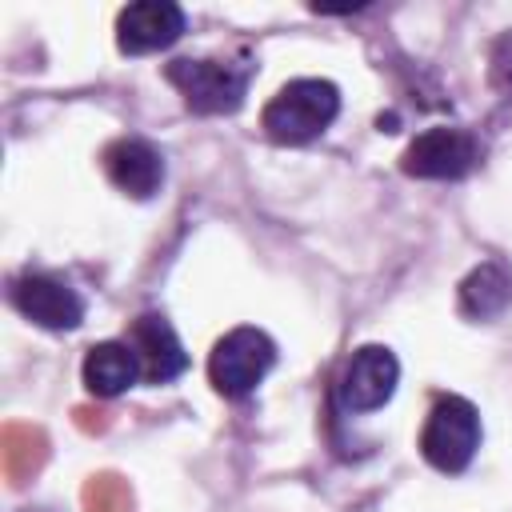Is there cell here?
Returning a JSON list of instances; mask_svg holds the SVG:
<instances>
[{
  "label": "cell",
  "mask_w": 512,
  "mask_h": 512,
  "mask_svg": "<svg viewBox=\"0 0 512 512\" xmlns=\"http://www.w3.org/2000/svg\"><path fill=\"white\" fill-rule=\"evenodd\" d=\"M340 112V88L332 80L320 76H304V80H288L260 112V128L268 140L276 144H308L320 132H328V124Z\"/></svg>",
  "instance_id": "1"
},
{
  "label": "cell",
  "mask_w": 512,
  "mask_h": 512,
  "mask_svg": "<svg viewBox=\"0 0 512 512\" xmlns=\"http://www.w3.org/2000/svg\"><path fill=\"white\" fill-rule=\"evenodd\" d=\"M276 364V344L268 332L260 328H232L216 340L212 356H208V376H212V388L228 400H240L248 396Z\"/></svg>",
  "instance_id": "2"
},
{
  "label": "cell",
  "mask_w": 512,
  "mask_h": 512,
  "mask_svg": "<svg viewBox=\"0 0 512 512\" xmlns=\"http://www.w3.org/2000/svg\"><path fill=\"white\" fill-rule=\"evenodd\" d=\"M480 448V412L464 396H440L424 420L420 452L440 472H464Z\"/></svg>",
  "instance_id": "3"
},
{
  "label": "cell",
  "mask_w": 512,
  "mask_h": 512,
  "mask_svg": "<svg viewBox=\"0 0 512 512\" xmlns=\"http://www.w3.org/2000/svg\"><path fill=\"white\" fill-rule=\"evenodd\" d=\"M164 76L184 96V104L204 116L236 112L248 96V68H236L228 60H172Z\"/></svg>",
  "instance_id": "4"
},
{
  "label": "cell",
  "mask_w": 512,
  "mask_h": 512,
  "mask_svg": "<svg viewBox=\"0 0 512 512\" xmlns=\"http://www.w3.org/2000/svg\"><path fill=\"white\" fill-rule=\"evenodd\" d=\"M476 160H480V144H476L472 132H464V128H428L404 148L400 168L416 180H460L464 172H472Z\"/></svg>",
  "instance_id": "5"
},
{
  "label": "cell",
  "mask_w": 512,
  "mask_h": 512,
  "mask_svg": "<svg viewBox=\"0 0 512 512\" xmlns=\"http://www.w3.org/2000/svg\"><path fill=\"white\" fill-rule=\"evenodd\" d=\"M400 384V360L384 344H364L348 356L340 376V404L348 412H376L392 400Z\"/></svg>",
  "instance_id": "6"
},
{
  "label": "cell",
  "mask_w": 512,
  "mask_h": 512,
  "mask_svg": "<svg viewBox=\"0 0 512 512\" xmlns=\"http://www.w3.org/2000/svg\"><path fill=\"white\" fill-rule=\"evenodd\" d=\"M184 8L172 0H136L116 16V44L128 56H148L172 48L184 36Z\"/></svg>",
  "instance_id": "7"
},
{
  "label": "cell",
  "mask_w": 512,
  "mask_h": 512,
  "mask_svg": "<svg viewBox=\"0 0 512 512\" xmlns=\"http://www.w3.org/2000/svg\"><path fill=\"white\" fill-rule=\"evenodd\" d=\"M12 304L20 308V316H28L32 324L40 328H52V332H68L84 320V300L56 276H44V272H28L12 284Z\"/></svg>",
  "instance_id": "8"
},
{
  "label": "cell",
  "mask_w": 512,
  "mask_h": 512,
  "mask_svg": "<svg viewBox=\"0 0 512 512\" xmlns=\"http://www.w3.org/2000/svg\"><path fill=\"white\" fill-rule=\"evenodd\" d=\"M104 172L124 196L148 200L164 184V156L140 136H120L104 148Z\"/></svg>",
  "instance_id": "9"
},
{
  "label": "cell",
  "mask_w": 512,
  "mask_h": 512,
  "mask_svg": "<svg viewBox=\"0 0 512 512\" xmlns=\"http://www.w3.org/2000/svg\"><path fill=\"white\" fill-rule=\"evenodd\" d=\"M140 356V372L148 384H168L188 368V352L176 336V328L160 316V312H144L132 324V340H128Z\"/></svg>",
  "instance_id": "10"
},
{
  "label": "cell",
  "mask_w": 512,
  "mask_h": 512,
  "mask_svg": "<svg viewBox=\"0 0 512 512\" xmlns=\"http://www.w3.org/2000/svg\"><path fill=\"white\" fill-rule=\"evenodd\" d=\"M80 376H84V388L92 396L112 400V396L128 392L136 384V376H144V372H140V356H136L132 344H124V340H100V344L88 348V356L80 364Z\"/></svg>",
  "instance_id": "11"
},
{
  "label": "cell",
  "mask_w": 512,
  "mask_h": 512,
  "mask_svg": "<svg viewBox=\"0 0 512 512\" xmlns=\"http://www.w3.org/2000/svg\"><path fill=\"white\" fill-rule=\"evenodd\" d=\"M512 304V276L500 264H480L460 284V312L472 320H492Z\"/></svg>",
  "instance_id": "12"
}]
</instances>
